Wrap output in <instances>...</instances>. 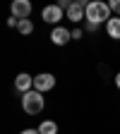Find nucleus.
<instances>
[{"label": "nucleus", "mask_w": 120, "mask_h": 134, "mask_svg": "<svg viewBox=\"0 0 120 134\" xmlns=\"http://www.w3.org/2000/svg\"><path fill=\"white\" fill-rule=\"evenodd\" d=\"M106 34H108V38L120 41V17H111L106 22Z\"/></svg>", "instance_id": "obj_9"}, {"label": "nucleus", "mask_w": 120, "mask_h": 134, "mask_svg": "<svg viewBox=\"0 0 120 134\" xmlns=\"http://www.w3.org/2000/svg\"><path fill=\"white\" fill-rule=\"evenodd\" d=\"M39 134H58V122L53 120H43L39 125Z\"/></svg>", "instance_id": "obj_10"}, {"label": "nucleus", "mask_w": 120, "mask_h": 134, "mask_svg": "<svg viewBox=\"0 0 120 134\" xmlns=\"http://www.w3.org/2000/svg\"><path fill=\"white\" fill-rule=\"evenodd\" d=\"M115 86H118V89H120V72H118V74H115Z\"/></svg>", "instance_id": "obj_17"}, {"label": "nucleus", "mask_w": 120, "mask_h": 134, "mask_svg": "<svg viewBox=\"0 0 120 134\" xmlns=\"http://www.w3.org/2000/svg\"><path fill=\"white\" fill-rule=\"evenodd\" d=\"M14 89H17V91H22V93L31 91V89H34V77L27 74V72H19V74L14 77Z\"/></svg>", "instance_id": "obj_8"}, {"label": "nucleus", "mask_w": 120, "mask_h": 134, "mask_svg": "<svg viewBox=\"0 0 120 134\" xmlns=\"http://www.w3.org/2000/svg\"><path fill=\"white\" fill-rule=\"evenodd\" d=\"M84 19L89 24H106L111 19V7L108 3H101V0H91L84 7Z\"/></svg>", "instance_id": "obj_1"}, {"label": "nucleus", "mask_w": 120, "mask_h": 134, "mask_svg": "<svg viewBox=\"0 0 120 134\" xmlns=\"http://www.w3.org/2000/svg\"><path fill=\"white\" fill-rule=\"evenodd\" d=\"M108 7H111V12H115V17H120V0H111Z\"/></svg>", "instance_id": "obj_12"}, {"label": "nucleus", "mask_w": 120, "mask_h": 134, "mask_svg": "<svg viewBox=\"0 0 120 134\" xmlns=\"http://www.w3.org/2000/svg\"><path fill=\"white\" fill-rule=\"evenodd\" d=\"M84 7H87V3H82V0H75V3H70V7H67V19L79 24L84 19Z\"/></svg>", "instance_id": "obj_7"}, {"label": "nucleus", "mask_w": 120, "mask_h": 134, "mask_svg": "<svg viewBox=\"0 0 120 134\" xmlns=\"http://www.w3.org/2000/svg\"><path fill=\"white\" fill-rule=\"evenodd\" d=\"M17 31H19L22 36H29V34H34V24H31V19H19V26H17Z\"/></svg>", "instance_id": "obj_11"}, {"label": "nucleus", "mask_w": 120, "mask_h": 134, "mask_svg": "<svg viewBox=\"0 0 120 134\" xmlns=\"http://www.w3.org/2000/svg\"><path fill=\"white\" fill-rule=\"evenodd\" d=\"M50 41H53L55 46H67V41H72V31H67V26H53V31H50Z\"/></svg>", "instance_id": "obj_6"}, {"label": "nucleus", "mask_w": 120, "mask_h": 134, "mask_svg": "<svg viewBox=\"0 0 120 134\" xmlns=\"http://www.w3.org/2000/svg\"><path fill=\"white\" fill-rule=\"evenodd\" d=\"M96 29H98V24H89L87 22V31H96Z\"/></svg>", "instance_id": "obj_15"}, {"label": "nucleus", "mask_w": 120, "mask_h": 134, "mask_svg": "<svg viewBox=\"0 0 120 134\" xmlns=\"http://www.w3.org/2000/svg\"><path fill=\"white\" fill-rule=\"evenodd\" d=\"M43 105H46V100H43V93H39V91H27V93H22V108H24V113L27 115H39L41 110H43Z\"/></svg>", "instance_id": "obj_2"}, {"label": "nucleus", "mask_w": 120, "mask_h": 134, "mask_svg": "<svg viewBox=\"0 0 120 134\" xmlns=\"http://www.w3.org/2000/svg\"><path fill=\"white\" fill-rule=\"evenodd\" d=\"M10 12H12V17H17V19H29L31 3L29 0H14V3L10 5Z\"/></svg>", "instance_id": "obj_5"}, {"label": "nucleus", "mask_w": 120, "mask_h": 134, "mask_svg": "<svg viewBox=\"0 0 120 134\" xmlns=\"http://www.w3.org/2000/svg\"><path fill=\"white\" fill-rule=\"evenodd\" d=\"M82 36H84V31H82V29H75V31H72V41H79Z\"/></svg>", "instance_id": "obj_13"}, {"label": "nucleus", "mask_w": 120, "mask_h": 134, "mask_svg": "<svg viewBox=\"0 0 120 134\" xmlns=\"http://www.w3.org/2000/svg\"><path fill=\"white\" fill-rule=\"evenodd\" d=\"M50 89H55V77L50 74V72H41L34 77V91H39V93H46Z\"/></svg>", "instance_id": "obj_3"}, {"label": "nucleus", "mask_w": 120, "mask_h": 134, "mask_svg": "<svg viewBox=\"0 0 120 134\" xmlns=\"http://www.w3.org/2000/svg\"><path fill=\"white\" fill-rule=\"evenodd\" d=\"M62 12H65V10H62L60 5H46V7L41 10V19H43L46 24H55V26H58V22L62 19Z\"/></svg>", "instance_id": "obj_4"}, {"label": "nucleus", "mask_w": 120, "mask_h": 134, "mask_svg": "<svg viewBox=\"0 0 120 134\" xmlns=\"http://www.w3.org/2000/svg\"><path fill=\"white\" fill-rule=\"evenodd\" d=\"M19 134H39V129H24V132H19Z\"/></svg>", "instance_id": "obj_16"}, {"label": "nucleus", "mask_w": 120, "mask_h": 134, "mask_svg": "<svg viewBox=\"0 0 120 134\" xmlns=\"http://www.w3.org/2000/svg\"><path fill=\"white\" fill-rule=\"evenodd\" d=\"M7 26H19V19H17V17H10V19H7Z\"/></svg>", "instance_id": "obj_14"}]
</instances>
